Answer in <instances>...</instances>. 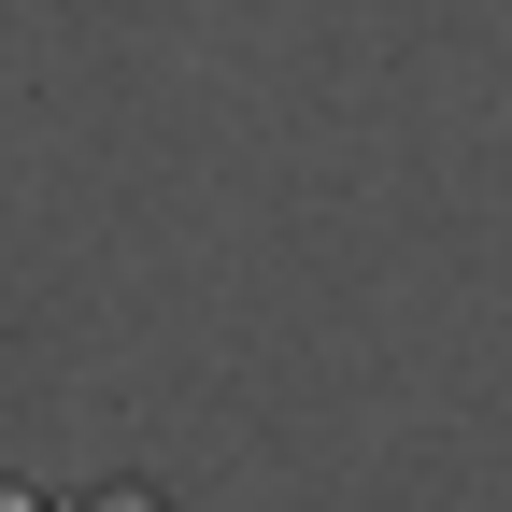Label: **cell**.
Instances as JSON below:
<instances>
[{"label":"cell","mask_w":512,"mask_h":512,"mask_svg":"<svg viewBox=\"0 0 512 512\" xmlns=\"http://www.w3.org/2000/svg\"><path fill=\"white\" fill-rule=\"evenodd\" d=\"M0 512H171V498H143V484H114V498H43V484H0Z\"/></svg>","instance_id":"1"}]
</instances>
